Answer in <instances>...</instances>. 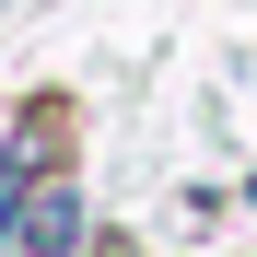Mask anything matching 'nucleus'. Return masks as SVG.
Here are the masks:
<instances>
[{
    "label": "nucleus",
    "mask_w": 257,
    "mask_h": 257,
    "mask_svg": "<svg viewBox=\"0 0 257 257\" xmlns=\"http://www.w3.org/2000/svg\"><path fill=\"white\" fill-rule=\"evenodd\" d=\"M70 234H82V199H70V187H47V199H24V210H12V245H47V257H59Z\"/></svg>",
    "instance_id": "obj_1"
}]
</instances>
